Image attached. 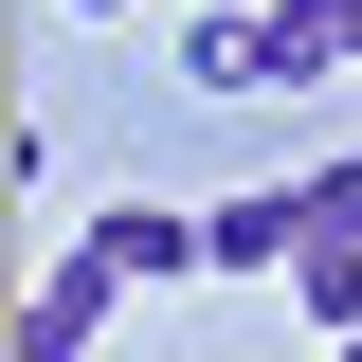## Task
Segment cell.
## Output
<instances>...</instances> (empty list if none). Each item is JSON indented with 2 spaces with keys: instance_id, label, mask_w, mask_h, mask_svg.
Wrapping results in <instances>:
<instances>
[{
  "instance_id": "cell-3",
  "label": "cell",
  "mask_w": 362,
  "mask_h": 362,
  "mask_svg": "<svg viewBox=\"0 0 362 362\" xmlns=\"http://www.w3.org/2000/svg\"><path fill=\"white\" fill-rule=\"evenodd\" d=\"M109 308H127V290H109L90 254H54L37 290H18V362H90V326H109Z\"/></svg>"
},
{
  "instance_id": "cell-8",
  "label": "cell",
  "mask_w": 362,
  "mask_h": 362,
  "mask_svg": "<svg viewBox=\"0 0 362 362\" xmlns=\"http://www.w3.org/2000/svg\"><path fill=\"white\" fill-rule=\"evenodd\" d=\"M326 362H362V344H326Z\"/></svg>"
},
{
  "instance_id": "cell-1",
  "label": "cell",
  "mask_w": 362,
  "mask_h": 362,
  "mask_svg": "<svg viewBox=\"0 0 362 362\" xmlns=\"http://www.w3.org/2000/svg\"><path fill=\"white\" fill-rule=\"evenodd\" d=\"M326 254V181H235L199 199V272H308Z\"/></svg>"
},
{
  "instance_id": "cell-7",
  "label": "cell",
  "mask_w": 362,
  "mask_h": 362,
  "mask_svg": "<svg viewBox=\"0 0 362 362\" xmlns=\"http://www.w3.org/2000/svg\"><path fill=\"white\" fill-rule=\"evenodd\" d=\"M73 18H127V0H73Z\"/></svg>"
},
{
  "instance_id": "cell-5",
  "label": "cell",
  "mask_w": 362,
  "mask_h": 362,
  "mask_svg": "<svg viewBox=\"0 0 362 362\" xmlns=\"http://www.w3.org/2000/svg\"><path fill=\"white\" fill-rule=\"evenodd\" d=\"M290 308H308V326H326V344H362V235H326V254H308V272H290Z\"/></svg>"
},
{
  "instance_id": "cell-2",
  "label": "cell",
  "mask_w": 362,
  "mask_h": 362,
  "mask_svg": "<svg viewBox=\"0 0 362 362\" xmlns=\"http://www.w3.org/2000/svg\"><path fill=\"white\" fill-rule=\"evenodd\" d=\"M73 254L109 272V290H163V272H199V218H181V199H90Z\"/></svg>"
},
{
  "instance_id": "cell-4",
  "label": "cell",
  "mask_w": 362,
  "mask_h": 362,
  "mask_svg": "<svg viewBox=\"0 0 362 362\" xmlns=\"http://www.w3.org/2000/svg\"><path fill=\"white\" fill-rule=\"evenodd\" d=\"M181 90L218 109V90H272V18H235V0H181Z\"/></svg>"
},
{
  "instance_id": "cell-6",
  "label": "cell",
  "mask_w": 362,
  "mask_h": 362,
  "mask_svg": "<svg viewBox=\"0 0 362 362\" xmlns=\"http://www.w3.org/2000/svg\"><path fill=\"white\" fill-rule=\"evenodd\" d=\"M326 181V235H362V145H344V163H308Z\"/></svg>"
}]
</instances>
